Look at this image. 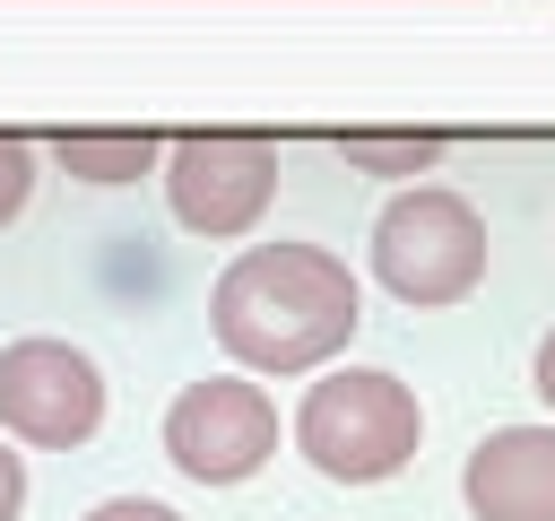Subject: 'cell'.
Returning a JSON list of instances; mask_svg holds the SVG:
<instances>
[{"mask_svg": "<svg viewBox=\"0 0 555 521\" xmlns=\"http://www.w3.org/2000/svg\"><path fill=\"white\" fill-rule=\"evenodd\" d=\"M356 278L321 243H251L208 287V330L251 373H312L356 339Z\"/></svg>", "mask_w": 555, "mask_h": 521, "instance_id": "1", "label": "cell"}, {"mask_svg": "<svg viewBox=\"0 0 555 521\" xmlns=\"http://www.w3.org/2000/svg\"><path fill=\"white\" fill-rule=\"evenodd\" d=\"M416 443H425V408H416V391H408L399 373H382V365H338V373H321V382L304 391V408H295V452H304L321 478H338V486H373V478L408 469Z\"/></svg>", "mask_w": 555, "mask_h": 521, "instance_id": "2", "label": "cell"}, {"mask_svg": "<svg viewBox=\"0 0 555 521\" xmlns=\"http://www.w3.org/2000/svg\"><path fill=\"white\" fill-rule=\"evenodd\" d=\"M373 278L399 304H460L486 278V217L442 182L399 191L373 217Z\"/></svg>", "mask_w": 555, "mask_h": 521, "instance_id": "3", "label": "cell"}, {"mask_svg": "<svg viewBox=\"0 0 555 521\" xmlns=\"http://www.w3.org/2000/svg\"><path fill=\"white\" fill-rule=\"evenodd\" d=\"M165 200L208 243L251 234L269 217V200H278V148L243 139V130H191V139L165 148Z\"/></svg>", "mask_w": 555, "mask_h": 521, "instance_id": "4", "label": "cell"}, {"mask_svg": "<svg viewBox=\"0 0 555 521\" xmlns=\"http://www.w3.org/2000/svg\"><path fill=\"white\" fill-rule=\"evenodd\" d=\"M0 425L17 443L69 452L104 425V373L69 339H9L0 347Z\"/></svg>", "mask_w": 555, "mask_h": 521, "instance_id": "5", "label": "cell"}, {"mask_svg": "<svg viewBox=\"0 0 555 521\" xmlns=\"http://www.w3.org/2000/svg\"><path fill=\"white\" fill-rule=\"evenodd\" d=\"M269 452H278V408H269L260 382L217 373V382L173 391V408H165V460H173L182 478L234 486V478H251Z\"/></svg>", "mask_w": 555, "mask_h": 521, "instance_id": "6", "label": "cell"}, {"mask_svg": "<svg viewBox=\"0 0 555 521\" xmlns=\"http://www.w3.org/2000/svg\"><path fill=\"white\" fill-rule=\"evenodd\" d=\"M460 495L477 521H555V425H494L468 452Z\"/></svg>", "mask_w": 555, "mask_h": 521, "instance_id": "7", "label": "cell"}, {"mask_svg": "<svg viewBox=\"0 0 555 521\" xmlns=\"http://www.w3.org/2000/svg\"><path fill=\"white\" fill-rule=\"evenodd\" d=\"M156 156H165V148H156L147 130H61V165H69L78 182H139Z\"/></svg>", "mask_w": 555, "mask_h": 521, "instance_id": "8", "label": "cell"}, {"mask_svg": "<svg viewBox=\"0 0 555 521\" xmlns=\"http://www.w3.org/2000/svg\"><path fill=\"white\" fill-rule=\"evenodd\" d=\"M338 156L356 174H434L442 130H338Z\"/></svg>", "mask_w": 555, "mask_h": 521, "instance_id": "9", "label": "cell"}, {"mask_svg": "<svg viewBox=\"0 0 555 521\" xmlns=\"http://www.w3.org/2000/svg\"><path fill=\"white\" fill-rule=\"evenodd\" d=\"M26 191H35V148L26 139H0V226L26 208Z\"/></svg>", "mask_w": 555, "mask_h": 521, "instance_id": "10", "label": "cell"}, {"mask_svg": "<svg viewBox=\"0 0 555 521\" xmlns=\"http://www.w3.org/2000/svg\"><path fill=\"white\" fill-rule=\"evenodd\" d=\"M87 521H182L173 504H156V495H113V504H95Z\"/></svg>", "mask_w": 555, "mask_h": 521, "instance_id": "11", "label": "cell"}, {"mask_svg": "<svg viewBox=\"0 0 555 521\" xmlns=\"http://www.w3.org/2000/svg\"><path fill=\"white\" fill-rule=\"evenodd\" d=\"M17 504H26V460L0 443V521H17Z\"/></svg>", "mask_w": 555, "mask_h": 521, "instance_id": "12", "label": "cell"}, {"mask_svg": "<svg viewBox=\"0 0 555 521\" xmlns=\"http://www.w3.org/2000/svg\"><path fill=\"white\" fill-rule=\"evenodd\" d=\"M529 373H538V399H546V408H555V330H546V339H538V365H529Z\"/></svg>", "mask_w": 555, "mask_h": 521, "instance_id": "13", "label": "cell"}]
</instances>
